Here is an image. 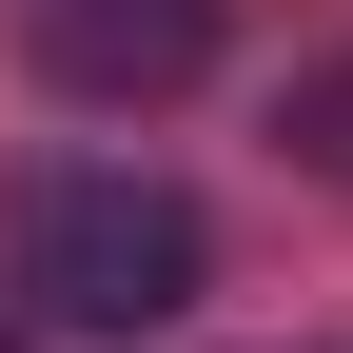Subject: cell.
Returning <instances> with one entry per match:
<instances>
[{"instance_id":"cell-3","label":"cell","mask_w":353,"mask_h":353,"mask_svg":"<svg viewBox=\"0 0 353 353\" xmlns=\"http://www.w3.org/2000/svg\"><path fill=\"white\" fill-rule=\"evenodd\" d=\"M0 353H20V334H0Z\"/></svg>"},{"instance_id":"cell-1","label":"cell","mask_w":353,"mask_h":353,"mask_svg":"<svg viewBox=\"0 0 353 353\" xmlns=\"http://www.w3.org/2000/svg\"><path fill=\"white\" fill-rule=\"evenodd\" d=\"M196 196H176V176H138V157H59L20 196V294L59 334H176L196 314Z\"/></svg>"},{"instance_id":"cell-2","label":"cell","mask_w":353,"mask_h":353,"mask_svg":"<svg viewBox=\"0 0 353 353\" xmlns=\"http://www.w3.org/2000/svg\"><path fill=\"white\" fill-rule=\"evenodd\" d=\"M39 59L79 99H176L216 59V0H39Z\"/></svg>"}]
</instances>
